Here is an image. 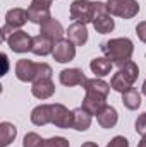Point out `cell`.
<instances>
[{"instance_id": "obj_3", "label": "cell", "mask_w": 146, "mask_h": 147, "mask_svg": "<svg viewBox=\"0 0 146 147\" xmlns=\"http://www.w3.org/2000/svg\"><path fill=\"white\" fill-rule=\"evenodd\" d=\"M96 17V2L89 0H74L71 3V19L74 22L89 24Z\"/></svg>"}, {"instance_id": "obj_11", "label": "cell", "mask_w": 146, "mask_h": 147, "mask_svg": "<svg viewBox=\"0 0 146 147\" xmlns=\"http://www.w3.org/2000/svg\"><path fill=\"white\" fill-rule=\"evenodd\" d=\"M59 79H60V84L62 86H67V87L84 86V82L88 80L84 77V72L81 69H64L62 72L59 74Z\"/></svg>"}, {"instance_id": "obj_28", "label": "cell", "mask_w": 146, "mask_h": 147, "mask_svg": "<svg viewBox=\"0 0 146 147\" xmlns=\"http://www.w3.org/2000/svg\"><path fill=\"white\" fill-rule=\"evenodd\" d=\"M107 147H129V140L126 137H122V135H117V137H113L110 140Z\"/></svg>"}, {"instance_id": "obj_13", "label": "cell", "mask_w": 146, "mask_h": 147, "mask_svg": "<svg viewBox=\"0 0 146 147\" xmlns=\"http://www.w3.org/2000/svg\"><path fill=\"white\" fill-rule=\"evenodd\" d=\"M83 87H84L86 94L98 96V98H105V99H107V96H108V92H110V84H107L102 79H96V77L95 79H88Z\"/></svg>"}, {"instance_id": "obj_22", "label": "cell", "mask_w": 146, "mask_h": 147, "mask_svg": "<svg viewBox=\"0 0 146 147\" xmlns=\"http://www.w3.org/2000/svg\"><path fill=\"white\" fill-rule=\"evenodd\" d=\"M17 135V128L16 125L9 123V121H2L0 123V147H7L14 142Z\"/></svg>"}, {"instance_id": "obj_16", "label": "cell", "mask_w": 146, "mask_h": 147, "mask_svg": "<svg viewBox=\"0 0 146 147\" xmlns=\"http://www.w3.org/2000/svg\"><path fill=\"white\" fill-rule=\"evenodd\" d=\"M67 38L72 41L76 46H83L88 43V29H86V24H81V22H72L67 29Z\"/></svg>"}, {"instance_id": "obj_27", "label": "cell", "mask_w": 146, "mask_h": 147, "mask_svg": "<svg viewBox=\"0 0 146 147\" xmlns=\"http://www.w3.org/2000/svg\"><path fill=\"white\" fill-rule=\"evenodd\" d=\"M136 132H138L141 137L146 135V113L139 115V118L136 120Z\"/></svg>"}, {"instance_id": "obj_9", "label": "cell", "mask_w": 146, "mask_h": 147, "mask_svg": "<svg viewBox=\"0 0 146 147\" xmlns=\"http://www.w3.org/2000/svg\"><path fill=\"white\" fill-rule=\"evenodd\" d=\"M53 106V116H52V123L59 128H72L74 127V111H69L64 105L55 103Z\"/></svg>"}, {"instance_id": "obj_14", "label": "cell", "mask_w": 146, "mask_h": 147, "mask_svg": "<svg viewBox=\"0 0 146 147\" xmlns=\"http://www.w3.org/2000/svg\"><path fill=\"white\" fill-rule=\"evenodd\" d=\"M28 21H29V19H28V10L19 9V7L10 9V10L5 14V24H7L12 31H17L19 28H23Z\"/></svg>"}, {"instance_id": "obj_25", "label": "cell", "mask_w": 146, "mask_h": 147, "mask_svg": "<svg viewBox=\"0 0 146 147\" xmlns=\"http://www.w3.org/2000/svg\"><path fill=\"white\" fill-rule=\"evenodd\" d=\"M43 146H45V140L35 132L26 134V137L23 140V147H43Z\"/></svg>"}, {"instance_id": "obj_29", "label": "cell", "mask_w": 146, "mask_h": 147, "mask_svg": "<svg viewBox=\"0 0 146 147\" xmlns=\"http://www.w3.org/2000/svg\"><path fill=\"white\" fill-rule=\"evenodd\" d=\"M136 34H138V38H139L143 43H146V21L139 22V24L136 26Z\"/></svg>"}, {"instance_id": "obj_24", "label": "cell", "mask_w": 146, "mask_h": 147, "mask_svg": "<svg viewBox=\"0 0 146 147\" xmlns=\"http://www.w3.org/2000/svg\"><path fill=\"white\" fill-rule=\"evenodd\" d=\"M122 103L127 110H138L141 106V94L134 87H131L129 91L122 92Z\"/></svg>"}, {"instance_id": "obj_4", "label": "cell", "mask_w": 146, "mask_h": 147, "mask_svg": "<svg viewBox=\"0 0 146 147\" xmlns=\"http://www.w3.org/2000/svg\"><path fill=\"white\" fill-rule=\"evenodd\" d=\"M105 5L110 16H117L122 19H132L139 12V3L136 0H107Z\"/></svg>"}, {"instance_id": "obj_12", "label": "cell", "mask_w": 146, "mask_h": 147, "mask_svg": "<svg viewBox=\"0 0 146 147\" xmlns=\"http://www.w3.org/2000/svg\"><path fill=\"white\" fill-rule=\"evenodd\" d=\"M31 92L38 99H48V98H52L53 92H55V84L52 82V77L35 80L33 87H31Z\"/></svg>"}, {"instance_id": "obj_8", "label": "cell", "mask_w": 146, "mask_h": 147, "mask_svg": "<svg viewBox=\"0 0 146 147\" xmlns=\"http://www.w3.org/2000/svg\"><path fill=\"white\" fill-rule=\"evenodd\" d=\"M40 74V63L23 58L16 63V77L23 82H35Z\"/></svg>"}, {"instance_id": "obj_19", "label": "cell", "mask_w": 146, "mask_h": 147, "mask_svg": "<svg viewBox=\"0 0 146 147\" xmlns=\"http://www.w3.org/2000/svg\"><path fill=\"white\" fill-rule=\"evenodd\" d=\"M93 26H95L96 33H100V34H108V33H112V31H113L115 22H113L112 16H110L108 10H107V12H102V14H98V16L95 17Z\"/></svg>"}, {"instance_id": "obj_31", "label": "cell", "mask_w": 146, "mask_h": 147, "mask_svg": "<svg viewBox=\"0 0 146 147\" xmlns=\"http://www.w3.org/2000/svg\"><path fill=\"white\" fill-rule=\"evenodd\" d=\"M138 147H146V135L143 137V139H141V142L138 144Z\"/></svg>"}, {"instance_id": "obj_5", "label": "cell", "mask_w": 146, "mask_h": 147, "mask_svg": "<svg viewBox=\"0 0 146 147\" xmlns=\"http://www.w3.org/2000/svg\"><path fill=\"white\" fill-rule=\"evenodd\" d=\"M53 0H33L28 7V19L35 24H43L45 21L52 19L50 5Z\"/></svg>"}, {"instance_id": "obj_21", "label": "cell", "mask_w": 146, "mask_h": 147, "mask_svg": "<svg viewBox=\"0 0 146 147\" xmlns=\"http://www.w3.org/2000/svg\"><path fill=\"white\" fill-rule=\"evenodd\" d=\"M98 123L102 128H113L119 121V115H117V110L113 106H107L105 110L102 111L98 116H96Z\"/></svg>"}, {"instance_id": "obj_23", "label": "cell", "mask_w": 146, "mask_h": 147, "mask_svg": "<svg viewBox=\"0 0 146 147\" xmlns=\"http://www.w3.org/2000/svg\"><path fill=\"white\" fill-rule=\"evenodd\" d=\"M91 116L93 115H89L86 110H83V108H76L74 110V127L77 132H84V130H88L89 127H91Z\"/></svg>"}, {"instance_id": "obj_6", "label": "cell", "mask_w": 146, "mask_h": 147, "mask_svg": "<svg viewBox=\"0 0 146 147\" xmlns=\"http://www.w3.org/2000/svg\"><path fill=\"white\" fill-rule=\"evenodd\" d=\"M7 45L16 53H26V51H31V48H33V38L29 36L26 31L17 29V31H14L9 36Z\"/></svg>"}, {"instance_id": "obj_1", "label": "cell", "mask_w": 146, "mask_h": 147, "mask_svg": "<svg viewBox=\"0 0 146 147\" xmlns=\"http://www.w3.org/2000/svg\"><path fill=\"white\" fill-rule=\"evenodd\" d=\"M100 48L110 62L119 67L131 62V57L134 53V45L129 38H115V39L105 41V43H102Z\"/></svg>"}, {"instance_id": "obj_26", "label": "cell", "mask_w": 146, "mask_h": 147, "mask_svg": "<svg viewBox=\"0 0 146 147\" xmlns=\"http://www.w3.org/2000/svg\"><path fill=\"white\" fill-rule=\"evenodd\" d=\"M43 147H71V144L64 137H52V139L45 140V146Z\"/></svg>"}, {"instance_id": "obj_20", "label": "cell", "mask_w": 146, "mask_h": 147, "mask_svg": "<svg viewBox=\"0 0 146 147\" xmlns=\"http://www.w3.org/2000/svg\"><path fill=\"white\" fill-rule=\"evenodd\" d=\"M112 67H113V63L110 62L107 57H96V58H93L91 63H89L91 72L95 74L96 77H105V75H108V74L112 72Z\"/></svg>"}, {"instance_id": "obj_2", "label": "cell", "mask_w": 146, "mask_h": 147, "mask_svg": "<svg viewBox=\"0 0 146 147\" xmlns=\"http://www.w3.org/2000/svg\"><path fill=\"white\" fill-rule=\"evenodd\" d=\"M138 77H139V69L131 60L126 65L119 67V72L115 74L112 77V80H110V87L122 94V92H126V91H129L132 87V84L138 80Z\"/></svg>"}, {"instance_id": "obj_10", "label": "cell", "mask_w": 146, "mask_h": 147, "mask_svg": "<svg viewBox=\"0 0 146 147\" xmlns=\"http://www.w3.org/2000/svg\"><path fill=\"white\" fill-rule=\"evenodd\" d=\"M40 34H43V36H46L48 39H52L53 43H57V41H60L64 38L65 31H64V28H62V24L59 21L48 19L43 24H40Z\"/></svg>"}, {"instance_id": "obj_30", "label": "cell", "mask_w": 146, "mask_h": 147, "mask_svg": "<svg viewBox=\"0 0 146 147\" xmlns=\"http://www.w3.org/2000/svg\"><path fill=\"white\" fill-rule=\"evenodd\" d=\"M81 147H98V144H96V142H91V140H89V142H84V144H83Z\"/></svg>"}, {"instance_id": "obj_17", "label": "cell", "mask_w": 146, "mask_h": 147, "mask_svg": "<svg viewBox=\"0 0 146 147\" xmlns=\"http://www.w3.org/2000/svg\"><path fill=\"white\" fill-rule=\"evenodd\" d=\"M83 110H86L89 115L98 116L102 111L107 108V99L105 98H98V96H89L86 94V98L83 99Z\"/></svg>"}, {"instance_id": "obj_32", "label": "cell", "mask_w": 146, "mask_h": 147, "mask_svg": "<svg viewBox=\"0 0 146 147\" xmlns=\"http://www.w3.org/2000/svg\"><path fill=\"white\" fill-rule=\"evenodd\" d=\"M141 91H143V94L146 96V80H145V84H143V89H141Z\"/></svg>"}, {"instance_id": "obj_15", "label": "cell", "mask_w": 146, "mask_h": 147, "mask_svg": "<svg viewBox=\"0 0 146 147\" xmlns=\"http://www.w3.org/2000/svg\"><path fill=\"white\" fill-rule=\"evenodd\" d=\"M52 116H53V106L52 105H40L31 111V121L36 127H43L52 123Z\"/></svg>"}, {"instance_id": "obj_7", "label": "cell", "mask_w": 146, "mask_h": 147, "mask_svg": "<svg viewBox=\"0 0 146 147\" xmlns=\"http://www.w3.org/2000/svg\"><path fill=\"white\" fill-rule=\"evenodd\" d=\"M52 55H53V60H57L59 63H67L76 57V45L69 38H62L60 41L55 43Z\"/></svg>"}, {"instance_id": "obj_18", "label": "cell", "mask_w": 146, "mask_h": 147, "mask_svg": "<svg viewBox=\"0 0 146 147\" xmlns=\"http://www.w3.org/2000/svg\"><path fill=\"white\" fill-rule=\"evenodd\" d=\"M53 46H55V43L52 39H48L43 34H38V36L33 38V48H31V51L35 55H38V57H46V55L53 53Z\"/></svg>"}]
</instances>
